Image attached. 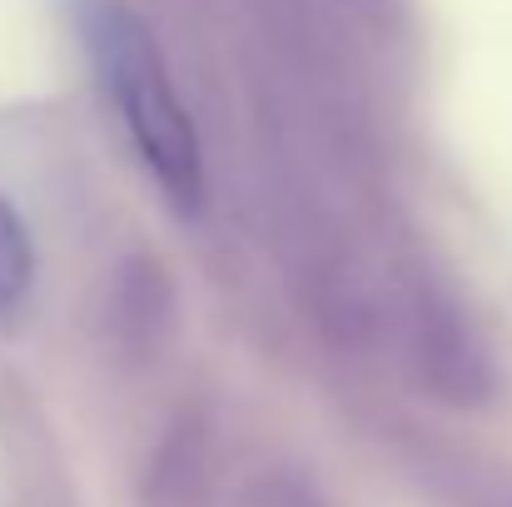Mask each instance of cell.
<instances>
[{"instance_id":"6da1fadb","label":"cell","mask_w":512,"mask_h":507,"mask_svg":"<svg viewBox=\"0 0 512 507\" xmlns=\"http://www.w3.org/2000/svg\"><path fill=\"white\" fill-rule=\"evenodd\" d=\"M85 40L95 55V70L140 150V160L160 179L179 209H194L204 194V160H199V135L179 105L170 85V70L150 40V30L115 0L90 5L85 15Z\"/></svg>"},{"instance_id":"7a4b0ae2","label":"cell","mask_w":512,"mask_h":507,"mask_svg":"<svg viewBox=\"0 0 512 507\" xmlns=\"http://www.w3.org/2000/svg\"><path fill=\"white\" fill-rule=\"evenodd\" d=\"M35 274V254H30V234L20 224V214L0 199V314L15 309L30 289Z\"/></svg>"}]
</instances>
